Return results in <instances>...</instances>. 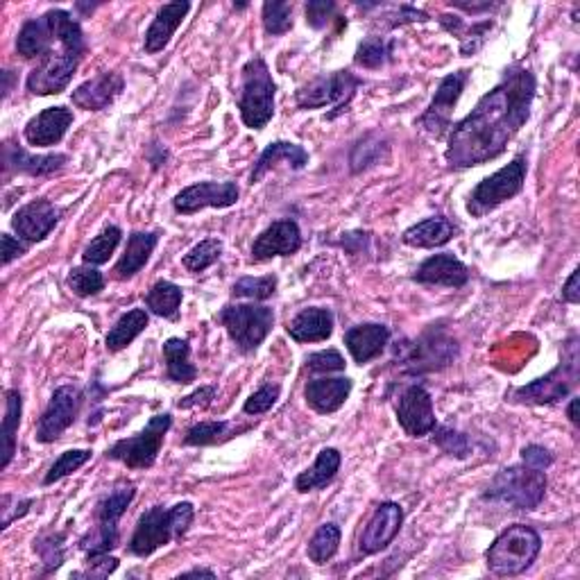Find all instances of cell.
I'll list each match as a JSON object with an SVG mask.
<instances>
[{"mask_svg": "<svg viewBox=\"0 0 580 580\" xmlns=\"http://www.w3.org/2000/svg\"><path fill=\"white\" fill-rule=\"evenodd\" d=\"M567 415H569V422L571 424H578V397H571V402L567 406Z\"/></svg>", "mask_w": 580, "mask_h": 580, "instance_id": "cell-58", "label": "cell"}, {"mask_svg": "<svg viewBox=\"0 0 580 580\" xmlns=\"http://www.w3.org/2000/svg\"><path fill=\"white\" fill-rule=\"evenodd\" d=\"M145 327H148V311L132 309L118 318V322L107 334V349L109 352H121L132 343L136 336H141Z\"/></svg>", "mask_w": 580, "mask_h": 580, "instance_id": "cell-35", "label": "cell"}, {"mask_svg": "<svg viewBox=\"0 0 580 580\" xmlns=\"http://www.w3.org/2000/svg\"><path fill=\"white\" fill-rule=\"evenodd\" d=\"M229 338L241 352H254L268 338L275 324V313L268 306L257 304H229L218 313Z\"/></svg>", "mask_w": 580, "mask_h": 580, "instance_id": "cell-9", "label": "cell"}, {"mask_svg": "<svg viewBox=\"0 0 580 580\" xmlns=\"http://www.w3.org/2000/svg\"><path fill=\"white\" fill-rule=\"evenodd\" d=\"M195 517L193 503L182 501L173 508L155 506L143 513L130 540V553L136 558H148L157 549L186 535Z\"/></svg>", "mask_w": 580, "mask_h": 580, "instance_id": "cell-2", "label": "cell"}, {"mask_svg": "<svg viewBox=\"0 0 580 580\" xmlns=\"http://www.w3.org/2000/svg\"><path fill=\"white\" fill-rule=\"evenodd\" d=\"M0 243H3V266H10L14 259L23 257L25 250H28V245H25L21 238H14L10 234H3Z\"/></svg>", "mask_w": 580, "mask_h": 580, "instance_id": "cell-56", "label": "cell"}, {"mask_svg": "<svg viewBox=\"0 0 580 580\" xmlns=\"http://www.w3.org/2000/svg\"><path fill=\"white\" fill-rule=\"evenodd\" d=\"M82 404L80 390L75 386H59L53 397H50V404L41 415L39 426H37V440L50 445L55 442L59 435H62L68 426L75 422Z\"/></svg>", "mask_w": 580, "mask_h": 580, "instance_id": "cell-14", "label": "cell"}, {"mask_svg": "<svg viewBox=\"0 0 580 580\" xmlns=\"http://www.w3.org/2000/svg\"><path fill=\"white\" fill-rule=\"evenodd\" d=\"M182 300H184L182 288L166 279L157 281V284L148 290V295H145V304H148V309L155 315H159V318H168V320L177 318V311H179V306H182Z\"/></svg>", "mask_w": 580, "mask_h": 580, "instance_id": "cell-36", "label": "cell"}, {"mask_svg": "<svg viewBox=\"0 0 580 580\" xmlns=\"http://www.w3.org/2000/svg\"><path fill=\"white\" fill-rule=\"evenodd\" d=\"M213 399H216V388L213 386H202L200 390H195L193 395L189 397H184L182 402H179L177 406L179 408H207Z\"/></svg>", "mask_w": 580, "mask_h": 580, "instance_id": "cell-55", "label": "cell"}, {"mask_svg": "<svg viewBox=\"0 0 580 580\" xmlns=\"http://www.w3.org/2000/svg\"><path fill=\"white\" fill-rule=\"evenodd\" d=\"M229 435V424L227 422H200L191 426L186 431L184 445L189 447H207V445H216V442L225 440Z\"/></svg>", "mask_w": 580, "mask_h": 580, "instance_id": "cell-44", "label": "cell"}, {"mask_svg": "<svg viewBox=\"0 0 580 580\" xmlns=\"http://www.w3.org/2000/svg\"><path fill=\"white\" fill-rule=\"evenodd\" d=\"M191 5L189 3H168V5H161L159 12L155 16V21L150 23L148 32H145V53L155 55L161 53L168 44H170V37H173L175 30L182 25L184 16L189 14Z\"/></svg>", "mask_w": 580, "mask_h": 580, "instance_id": "cell-24", "label": "cell"}, {"mask_svg": "<svg viewBox=\"0 0 580 580\" xmlns=\"http://www.w3.org/2000/svg\"><path fill=\"white\" fill-rule=\"evenodd\" d=\"M578 277H580V270L576 268L571 272V277L567 279L565 288H562V300L569 302V304H578L580 302V293H578Z\"/></svg>", "mask_w": 580, "mask_h": 580, "instance_id": "cell-57", "label": "cell"}, {"mask_svg": "<svg viewBox=\"0 0 580 580\" xmlns=\"http://www.w3.org/2000/svg\"><path fill=\"white\" fill-rule=\"evenodd\" d=\"M68 288L73 290L78 297H91L98 295L105 288V277L96 268H73L68 275Z\"/></svg>", "mask_w": 580, "mask_h": 580, "instance_id": "cell-46", "label": "cell"}, {"mask_svg": "<svg viewBox=\"0 0 580 580\" xmlns=\"http://www.w3.org/2000/svg\"><path fill=\"white\" fill-rule=\"evenodd\" d=\"M170 426H173V417L168 413L155 415L139 435L118 440L116 445L109 447L107 458L118 460V463H123L130 469L152 467L159 456L161 445H164V438L170 431Z\"/></svg>", "mask_w": 580, "mask_h": 580, "instance_id": "cell-10", "label": "cell"}, {"mask_svg": "<svg viewBox=\"0 0 580 580\" xmlns=\"http://www.w3.org/2000/svg\"><path fill=\"white\" fill-rule=\"evenodd\" d=\"M433 442L438 445L445 454L454 456V458H467L472 454V445H469V438L463 433H458L454 429H447V426H440V429H433Z\"/></svg>", "mask_w": 580, "mask_h": 580, "instance_id": "cell-48", "label": "cell"}, {"mask_svg": "<svg viewBox=\"0 0 580 580\" xmlns=\"http://www.w3.org/2000/svg\"><path fill=\"white\" fill-rule=\"evenodd\" d=\"M390 329L386 324H358L345 334V345L358 365L370 363L386 349Z\"/></svg>", "mask_w": 580, "mask_h": 580, "instance_id": "cell-23", "label": "cell"}, {"mask_svg": "<svg viewBox=\"0 0 580 580\" xmlns=\"http://www.w3.org/2000/svg\"><path fill=\"white\" fill-rule=\"evenodd\" d=\"M522 460H524V465L533 467V469H542V472H544V469H549L553 465L551 451L540 447V445H528V447H524Z\"/></svg>", "mask_w": 580, "mask_h": 580, "instance_id": "cell-54", "label": "cell"}, {"mask_svg": "<svg viewBox=\"0 0 580 580\" xmlns=\"http://www.w3.org/2000/svg\"><path fill=\"white\" fill-rule=\"evenodd\" d=\"M578 383V338H571L567 343V352L562 356L560 365L547 377L537 379L528 386L517 388L513 392V399L519 404H556L562 397L569 395V390Z\"/></svg>", "mask_w": 580, "mask_h": 580, "instance_id": "cell-8", "label": "cell"}, {"mask_svg": "<svg viewBox=\"0 0 580 580\" xmlns=\"http://www.w3.org/2000/svg\"><path fill=\"white\" fill-rule=\"evenodd\" d=\"M80 59L82 55L64 50L62 46H59V50H50L46 57L39 59L37 68H32L25 87L34 96H57V93L66 91L68 84H71L73 73L80 66Z\"/></svg>", "mask_w": 580, "mask_h": 580, "instance_id": "cell-12", "label": "cell"}, {"mask_svg": "<svg viewBox=\"0 0 580 580\" xmlns=\"http://www.w3.org/2000/svg\"><path fill=\"white\" fill-rule=\"evenodd\" d=\"M454 356H456V343L435 336V340L424 338L420 340V343L408 345V354L404 361L413 363L415 370H435V368H440V365H447Z\"/></svg>", "mask_w": 580, "mask_h": 580, "instance_id": "cell-29", "label": "cell"}, {"mask_svg": "<svg viewBox=\"0 0 580 580\" xmlns=\"http://www.w3.org/2000/svg\"><path fill=\"white\" fill-rule=\"evenodd\" d=\"M134 499V485L121 483L98 503L96 508V528L80 540V549L91 556H102L118 547L121 533H118V522Z\"/></svg>", "mask_w": 580, "mask_h": 580, "instance_id": "cell-6", "label": "cell"}, {"mask_svg": "<svg viewBox=\"0 0 580 580\" xmlns=\"http://www.w3.org/2000/svg\"><path fill=\"white\" fill-rule=\"evenodd\" d=\"M5 420H3V463L0 467L7 469L16 454V433H19L23 399L19 390H7L5 395Z\"/></svg>", "mask_w": 580, "mask_h": 580, "instance_id": "cell-37", "label": "cell"}, {"mask_svg": "<svg viewBox=\"0 0 580 580\" xmlns=\"http://www.w3.org/2000/svg\"><path fill=\"white\" fill-rule=\"evenodd\" d=\"M279 161H288V166L293 170H302L306 164H309V152H306L302 145L290 143V141H275L270 143L266 150L261 152V157L257 164H254L252 170V184L261 182L272 168H275Z\"/></svg>", "mask_w": 580, "mask_h": 580, "instance_id": "cell-27", "label": "cell"}, {"mask_svg": "<svg viewBox=\"0 0 580 580\" xmlns=\"http://www.w3.org/2000/svg\"><path fill=\"white\" fill-rule=\"evenodd\" d=\"M542 540L531 526L515 524L508 526L497 540L490 544L485 560L488 569L497 576H517L533 565L535 558L540 556Z\"/></svg>", "mask_w": 580, "mask_h": 580, "instance_id": "cell-3", "label": "cell"}, {"mask_svg": "<svg viewBox=\"0 0 580 580\" xmlns=\"http://www.w3.org/2000/svg\"><path fill=\"white\" fill-rule=\"evenodd\" d=\"M62 211L50 200H34L25 204L12 218V229L23 243H39L57 227Z\"/></svg>", "mask_w": 580, "mask_h": 580, "instance_id": "cell-18", "label": "cell"}, {"mask_svg": "<svg viewBox=\"0 0 580 580\" xmlns=\"http://www.w3.org/2000/svg\"><path fill=\"white\" fill-rule=\"evenodd\" d=\"M361 87V80L356 78L352 71H336L329 75H320L313 82L304 84L297 91V107L300 109H322V107H336V114L345 112L349 100L354 98L356 89ZM334 114V116H336Z\"/></svg>", "mask_w": 580, "mask_h": 580, "instance_id": "cell-11", "label": "cell"}, {"mask_svg": "<svg viewBox=\"0 0 580 580\" xmlns=\"http://www.w3.org/2000/svg\"><path fill=\"white\" fill-rule=\"evenodd\" d=\"M220 254H223V243L218 241V238H207V241H202L198 245H193L189 252L184 254V268L189 272H204L207 268H211L213 263L220 259Z\"/></svg>", "mask_w": 580, "mask_h": 580, "instance_id": "cell-41", "label": "cell"}, {"mask_svg": "<svg viewBox=\"0 0 580 580\" xmlns=\"http://www.w3.org/2000/svg\"><path fill=\"white\" fill-rule=\"evenodd\" d=\"M390 57V44L383 37H368L356 50V64L363 68H381Z\"/></svg>", "mask_w": 580, "mask_h": 580, "instance_id": "cell-47", "label": "cell"}, {"mask_svg": "<svg viewBox=\"0 0 580 580\" xmlns=\"http://www.w3.org/2000/svg\"><path fill=\"white\" fill-rule=\"evenodd\" d=\"M73 125V112L66 107H48L44 112L30 118L25 125V141L34 148H50L64 139L68 127Z\"/></svg>", "mask_w": 580, "mask_h": 580, "instance_id": "cell-20", "label": "cell"}, {"mask_svg": "<svg viewBox=\"0 0 580 580\" xmlns=\"http://www.w3.org/2000/svg\"><path fill=\"white\" fill-rule=\"evenodd\" d=\"M533 98V73L522 66H510L497 87L485 93L472 112L449 130L447 164L451 168H472L503 155L510 139L531 116Z\"/></svg>", "mask_w": 580, "mask_h": 580, "instance_id": "cell-1", "label": "cell"}, {"mask_svg": "<svg viewBox=\"0 0 580 580\" xmlns=\"http://www.w3.org/2000/svg\"><path fill=\"white\" fill-rule=\"evenodd\" d=\"M306 368L318 374H329V372H343L345 370V358L340 356L336 349H327V352L311 354L306 358Z\"/></svg>", "mask_w": 580, "mask_h": 580, "instance_id": "cell-51", "label": "cell"}, {"mask_svg": "<svg viewBox=\"0 0 580 580\" xmlns=\"http://www.w3.org/2000/svg\"><path fill=\"white\" fill-rule=\"evenodd\" d=\"M465 84H467V71L447 75V78L440 82L438 91H435V98L431 100L429 109H426V112L420 116L417 125H420L424 132L435 136V139L445 136L451 130V114H454V107L460 100V93H463Z\"/></svg>", "mask_w": 580, "mask_h": 580, "instance_id": "cell-13", "label": "cell"}, {"mask_svg": "<svg viewBox=\"0 0 580 580\" xmlns=\"http://www.w3.org/2000/svg\"><path fill=\"white\" fill-rule=\"evenodd\" d=\"M402 524H404L402 506L392 501L381 503V506L374 510L372 519L361 535V544H358L361 553H365V556H374V553L386 549L399 535V531H402Z\"/></svg>", "mask_w": 580, "mask_h": 580, "instance_id": "cell-17", "label": "cell"}, {"mask_svg": "<svg viewBox=\"0 0 580 580\" xmlns=\"http://www.w3.org/2000/svg\"><path fill=\"white\" fill-rule=\"evenodd\" d=\"M526 170H528L526 157H515L508 166H503L494 175L485 177L483 182L476 184L472 195H469L467 211L472 213L474 218H483L488 216L490 211L501 207L503 202L513 200L515 195H519L524 189Z\"/></svg>", "mask_w": 580, "mask_h": 580, "instance_id": "cell-7", "label": "cell"}, {"mask_svg": "<svg viewBox=\"0 0 580 580\" xmlns=\"http://www.w3.org/2000/svg\"><path fill=\"white\" fill-rule=\"evenodd\" d=\"M118 569V560L102 553V556H91L87 558V571H78L73 574L75 578H107L109 574H114Z\"/></svg>", "mask_w": 580, "mask_h": 580, "instance_id": "cell-53", "label": "cell"}, {"mask_svg": "<svg viewBox=\"0 0 580 580\" xmlns=\"http://www.w3.org/2000/svg\"><path fill=\"white\" fill-rule=\"evenodd\" d=\"M397 422L411 438H424L435 429L433 399L422 386H408L399 395Z\"/></svg>", "mask_w": 580, "mask_h": 580, "instance_id": "cell-16", "label": "cell"}, {"mask_svg": "<svg viewBox=\"0 0 580 580\" xmlns=\"http://www.w3.org/2000/svg\"><path fill=\"white\" fill-rule=\"evenodd\" d=\"M182 576H184V578H186V576H209V578H213L216 574H213L211 569H191V571H184Z\"/></svg>", "mask_w": 580, "mask_h": 580, "instance_id": "cell-59", "label": "cell"}, {"mask_svg": "<svg viewBox=\"0 0 580 580\" xmlns=\"http://www.w3.org/2000/svg\"><path fill=\"white\" fill-rule=\"evenodd\" d=\"M417 284L460 288L469 281V270L460 263L454 254H433L426 259L413 275Z\"/></svg>", "mask_w": 580, "mask_h": 580, "instance_id": "cell-22", "label": "cell"}, {"mask_svg": "<svg viewBox=\"0 0 580 580\" xmlns=\"http://www.w3.org/2000/svg\"><path fill=\"white\" fill-rule=\"evenodd\" d=\"M334 14L336 3H331V0H311V3H306V23L315 30L327 28V23L334 19Z\"/></svg>", "mask_w": 580, "mask_h": 580, "instance_id": "cell-52", "label": "cell"}, {"mask_svg": "<svg viewBox=\"0 0 580 580\" xmlns=\"http://www.w3.org/2000/svg\"><path fill=\"white\" fill-rule=\"evenodd\" d=\"M159 243V234L157 232H134L127 241V250L121 257V261L116 263L114 275L118 279H130L136 272H141V268L148 263L150 254L155 252V247Z\"/></svg>", "mask_w": 580, "mask_h": 580, "instance_id": "cell-30", "label": "cell"}, {"mask_svg": "<svg viewBox=\"0 0 580 580\" xmlns=\"http://www.w3.org/2000/svg\"><path fill=\"white\" fill-rule=\"evenodd\" d=\"M456 234V227L445 216L426 218L422 223L413 225L404 232V243L411 247H420V250H429V247H440L449 243Z\"/></svg>", "mask_w": 580, "mask_h": 580, "instance_id": "cell-31", "label": "cell"}, {"mask_svg": "<svg viewBox=\"0 0 580 580\" xmlns=\"http://www.w3.org/2000/svg\"><path fill=\"white\" fill-rule=\"evenodd\" d=\"M57 41L53 23H50L48 14L41 16V19L28 21L19 32V39H16V50L19 55L25 59H41L46 57L50 50H53V44Z\"/></svg>", "mask_w": 580, "mask_h": 580, "instance_id": "cell-28", "label": "cell"}, {"mask_svg": "<svg viewBox=\"0 0 580 580\" xmlns=\"http://www.w3.org/2000/svg\"><path fill=\"white\" fill-rule=\"evenodd\" d=\"M123 87L125 82L121 73H102L98 78L80 84L71 98L75 107L87 109V112H100L121 96Z\"/></svg>", "mask_w": 580, "mask_h": 580, "instance_id": "cell-21", "label": "cell"}, {"mask_svg": "<svg viewBox=\"0 0 580 580\" xmlns=\"http://www.w3.org/2000/svg\"><path fill=\"white\" fill-rule=\"evenodd\" d=\"M238 202V186L234 182H202L186 186L173 200V207L182 216H193L202 209H227Z\"/></svg>", "mask_w": 580, "mask_h": 580, "instance_id": "cell-15", "label": "cell"}, {"mask_svg": "<svg viewBox=\"0 0 580 580\" xmlns=\"http://www.w3.org/2000/svg\"><path fill=\"white\" fill-rule=\"evenodd\" d=\"M331 334H334V313L320 306L300 311L288 324V336L297 343H322Z\"/></svg>", "mask_w": 580, "mask_h": 580, "instance_id": "cell-26", "label": "cell"}, {"mask_svg": "<svg viewBox=\"0 0 580 580\" xmlns=\"http://www.w3.org/2000/svg\"><path fill=\"white\" fill-rule=\"evenodd\" d=\"M547 494V476L542 469L513 465L501 469L485 490L483 499L506 503L515 510H535Z\"/></svg>", "mask_w": 580, "mask_h": 580, "instance_id": "cell-5", "label": "cell"}, {"mask_svg": "<svg viewBox=\"0 0 580 580\" xmlns=\"http://www.w3.org/2000/svg\"><path fill=\"white\" fill-rule=\"evenodd\" d=\"M277 290V277L266 275V277H243L238 279L232 293L234 297H245V300H268V297L275 295Z\"/></svg>", "mask_w": 580, "mask_h": 580, "instance_id": "cell-43", "label": "cell"}, {"mask_svg": "<svg viewBox=\"0 0 580 580\" xmlns=\"http://www.w3.org/2000/svg\"><path fill=\"white\" fill-rule=\"evenodd\" d=\"M349 392H352V379H313L306 383L304 397L313 411L322 415L336 413L340 406L347 402Z\"/></svg>", "mask_w": 580, "mask_h": 580, "instance_id": "cell-25", "label": "cell"}, {"mask_svg": "<svg viewBox=\"0 0 580 580\" xmlns=\"http://www.w3.org/2000/svg\"><path fill=\"white\" fill-rule=\"evenodd\" d=\"M68 161L66 155H41V157H30L28 152L21 148H14V145H5V166L19 170V173L32 175V177H44L53 175L59 168H64Z\"/></svg>", "mask_w": 580, "mask_h": 580, "instance_id": "cell-33", "label": "cell"}, {"mask_svg": "<svg viewBox=\"0 0 580 580\" xmlns=\"http://www.w3.org/2000/svg\"><path fill=\"white\" fill-rule=\"evenodd\" d=\"M302 247V232L295 220H277L252 245L254 261H270L275 257H290Z\"/></svg>", "mask_w": 580, "mask_h": 580, "instance_id": "cell-19", "label": "cell"}, {"mask_svg": "<svg viewBox=\"0 0 580 580\" xmlns=\"http://www.w3.org/2000/svg\"><path fill=\"white\" fill-rule=\"evenodd\" d=\"M263 28L268 34H286L293 28V7L290 3H281V0H268L263 5Z\"/></svg>", "mask_w": 580, "mask_h": 580, "instance_id": "cell-42", "label": "cell"}, {"mask_svg": "<svg viewBox=\"0 0 580 580\" xmlns=\"http://www.w3.org/2000/svg\"><path fill=\"white\" fill-rule=\"evenodd\" d=\"M440 23H442V28H447L451 34H458L460 53H463L465 57L474 55L476 50L481 48L485 34H488L492 28V21H485V23H476L472 25V28L465 30L463 19H458V16H447V14L440 16Z\"/></svg>", "mask_w": 580, "mask_h": 580, "instance_id": "cell-38", "label": "cell"}, {"mask_svg": "<svg viewBox=\"0 0 580 580\" xmlns=\"http://www.w3.org/2000/svg\"><path fill=\"white\" fill-rule=\"evenodd\" d=\"M281 395V388L279 383H266V386H261L254 395L247 399L243 411L247 415H261V413H268L272 406L277 404V399Z\"/></svg>", "mask_w": 580, "mask_h": 580, "instance_id": "cell-49", "label": "cell"}, {"mask_svg": "<svg viewBox=\"0 0 580 580\" xmlns=\"http://www.w3.org/2000/svg\"><path fill=\"white\" fill-rule=\"evenodd\" d=\"M164 358L168 377L175 383H193L198 379V370L191 363V347L189 340L184 338H170L164 343Z\"/></svg>", "mask_w": 580, "mask_h": 580, "instance_id": "cell-34", "label": "cell"}, {"mask_svg": "<svg viewBox=\"0 0 580 580\" xmlns=\"http://www.w3.org/2000/svg\"><path fill=\"white\" fill-rule=\"evenodd\" d=\"M121 236L123 232L114 225L102 229V232L93 238L87 247H84V254H82L84 263H89V266H102V263H107L109 257L116 252L118 243H121Z\"/></svg>", "mask_w": 580, "mask_h": 580, "instance_id": "cell-40", "label": "cell"}, {"mask_svg": "<svg viewBox=\"0 0 580 580\" xmlns=\"http://www.w3.org/2000/svg\"><path fill=\"white\" fill-rule=\"evenodd\" d=\"M340 463H343V458H340L338 449H334V447L322 449L318 454V460L313 463V467H309L306 472H302L295 479V490L297 492H311V490L324 488V485L336 479Z\"/></svg>", "mask_w": 580, "mask_h": 580, "instance_id": "cell-32", "label": "cell"}, {"mask_svg": "<svg viewBox=\"0 0 580 580\" xmlns=\"http://www.w3.org/2000/svg\"><path fill=\"white\" fill-rule=\"evenodd\" d=\"M91 460V451L89 449H71V451H64L62 456H59L53 467H50V472L46 474L44 483L46 485H53L57 481H62L64 476L73 474L75 469H80L84 463H89Z\"/></svg>", "mask_w": 580, "mask_h": 580, "instance_id": "cell-45", "label": "cell"}, {"mask_svg": "<svg viewBox=\"0 0 580 580\" xmlns=\"http://www.w3.org/2000/svg\"><path fill=\"white\" fill-rule=\"evenodd\" d=\"M238 109L250 130H263L275 116V82L263 57H252L243 66Z\"/></svg>", "mask_w": 580, "mask_h": 580, "instance_id": "cell-4", "label": "cell"}, {"mask_svg": "<svg viewBox=\"0 0 580 580\" xmlns=\"http://www.w3.org/2000/svg\"><path fill=\"white\" fill-rule=\"evenodd\" d=\"M64 535H46L34 542V551H39L41 560L46 562V569H57L64 560Z\"/></svg>", "mask_w": 580, "mask_h": 580, "instance_id": "cell-50", "label": "cell"}, {"mask_svg": "<svg viewBox=\"0 0 580 580\" xmlns=\"http://www.w3.org/2000/svg\"><path fill=\"white\" fill-rule=\"evenodd\" d=\"M340 547V528L336 524H322L309 542V558L315 565H327Z\"/></svg>", "mask_w": 580, "mask_h": 580, "instance_id": "cell-39", "label": "cell"}]
</instances>
